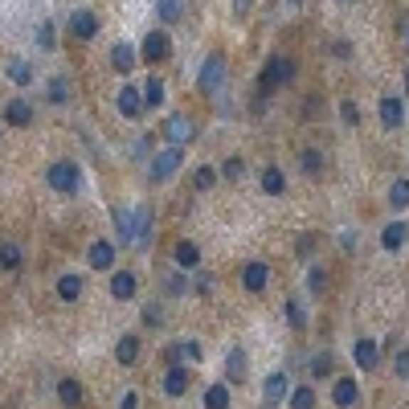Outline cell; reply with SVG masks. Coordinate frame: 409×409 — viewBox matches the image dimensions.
Segmentation results:
<instances>
[{"instance_id":"1","label":"cell","mask_w":409,"mask_h":409,"mask_svg":"<svg viewBox=\"0 0 409 409\" xmlns=\"http://www.w3.org/2000/svg\"><path fill=\"white\" fill-rule=\"evenodd\" d=\"M115 229L127 245H147L152 242V205H135V209H115Z\"/></svg>"},{"instance_id":"2","label":"cell","mask_w":409,"mask_h":409,"mask_svg":"<svg viewBox=\"0 0 409 409\" xmlns=\"http://www.w3.org/2000/svg\"><path fill=\"white\" fill-rule=\"evenodd\" d=\"M180 164H184V147H164L160 156H152V168H147V176H152V184H168V180L180 172Z\"/></svg>"},{"instance_id":"3","label":"cell","mask_w":409,"mask_h":409,"mask_svg":"<svg viewBox=\"0 0 409 409\" xmlns=\"http://www.w3.org/2000/svg\"><path fill=\"white\" fill-rule=\"evenodd\" d=\"M46 180H49V188H58V193H78V184H82V176H78V164H70V160L49 164Z\"/></svg>"},{"instance_id":"4","label":"cell","mask_w":409,"mask_h":409,"mask_svg":"<svg viewBox=\"0 0 409 409\" xmlns=\"http://www.w3.org/2000/svg\"><path fill=\"white\" fill-rule=\"evenodd\" d=\"M294 70H299V65H294L291 58H266V65H262V90L287 86V82L294 78Z\"/></svg>"},{"instance_id":"5","label":"cell","mask_w":409,"mask_h":409,"mask_svg":"<svg viewBox=\"0 0 409 409\" xmlns=\"http://www.w3.org/2000/svg\"><path fill=\"white\" fill-rule=\"evenodd\" d=\"M225 53H209L205 62H201V90L213 95V90H221V82H225Z\"/></svg>"},{"instance_id":"6","label":"cell","mask_w":409,"mask_h":409,"mask_svg":"<svg viewBox=\"0 0 409 409\" xmlns=\"http://www.w3.org/2000/svg\"><path fill=\"white\" fill-rule=\"evenodd\" d=\"M164 135L172 139V147H184L196 139V123L188 115H168V119H164Z\"/></svg>"},{"instance_id":"7","label":"cell","mask_w":409,"mask_h":409,"mask_svg":"<svg viewBox=\"0 0 409 409\" xmlns=\"http://www.w3.org/2000/svg\"><path fill=\"white\" fill-rule=\"evenodd\" d=\"M115 107H119V115H123V119H139V115L147 111V107H144V95H139V86H123V90L115 95Z\"/></svg>"},{"instance_id":"8","label":"cell","mask_w":409,"mask_h":409,"mask_svg":"<svg viewBox=\"0 0 409 409\" xmlns=\"http://www.w3.org/2000/svg\"><path fill=\"white\" fill-rule=\"evenodd\" d=\"M70 33H74L78 41H90L98 33V16L90 13V9H74V13H70Z\"/></svg>"},{"instance_id":"9","label":"cell","mask_w":409,"mask_h":409,"mask_svg":"<svg viewBox=\"0 0 409 409\" xmlns=\"http://www.w3.org/2000/svg\"><path fill=\"white\" fill-rule=\"evenodd\" d=\"M266 282H270V266L266 262H245L242 266V287L245 291H266Z\"/></svg>"},{"instance_id":"10","label":"cell","mask_w":409,"mask_h":409,"mask_svg":"<svg viewBox=\"0 0 409 409\" xmlns=\"http://www.w3.org/2000/svg\"><path fill=\"white\" fill-rule=\"evenodd\" d=\"M331 401H336L340 409H352L360 401L356 381H352V376H336V385H331Z\"/></svg>"},{"instance_id":"11","label":"cell","mask_w":409,"mask_h":409,"mask_svg":"<svg viewBox=\"0 0 409 409\" xmlns=\"http://www.w3.org/2000/svg\"><path fill=\"white\" fill-rule=\"evenodd\" d=\"M168 49H172V46H168V37H164V33L156 29V33H147V37H144L139 53H144V62L156 65V62H164V58H168Z\"/></svg>"},{"instance_id":"12","label":"cell","mask_w":409,"mask_h":409,"mask_svg":"<svg viewBox=\"0 0 409 409\" xmlns=\"http://www.w3.org/2000/svg\"><path fill=\"white\" fill-rule=\"evenodd\" d=\"M381 123L389 131H397L401 123H405V102L397 95H389V98H381Z\"/></svg>"},{"instance_id":"13","label":"cell","mask_w":409,"mask_h":409,"mask_svg":"<svg viewBox=\"0 0 409 409\" xmlns=\"http://www.w3.org/2000/svg\"><path fill=\"white\" fill-rule=\"evenodd\" d=\"M262 397H266V409H275L282 397H291V389H287V376H282V373H270V376H266V385H262Z\"/></svg>"},{"instance_id":"14","label":"cell","mask_w":409,"mask_h":409,"mask_svg":"<svg viewBox=\"0 0 409 409\" xmlns=\"http://www.w3.org/2000/svg\"><path fill=\"white\" fill-rule=\"evenodd\" d=\"M135 291H139V278L131 275V270H119V275L111 278V294L119 299V303H127V299H135Z\"/></svg>"},{"instance_id":"15","label":"cell","mask_w":409,"mask_h":409,"mask_svg":"<svg viewBox=\"0 0 409 409\" xmlns=\"http://www.w3.org/2000/svg\"><path fill=\"white\" fill-rule=\"evenodd\" d=\"M135 58H139V53H135V46H131V41H119V46L111 49L115 74H131V70H135Z\"/></svg>"},{"instance_id":"16","label":"cell","mask_w":409,"mask_h":409,"mask_svg":"<svg viewBox=\"0 0 409 409\" xmlns=\"http://www.w3.org/2000/svg\"><path fill=\"white\" fill-rule=\"evenodd\" d=\"M4 123H9V127H29V123H33V107L25 102V98H13V102L4 107Z\"/></svg>"},{"instance_id":"17","label":"cell","mask_w":409,"mask_h":409,"mask_svg":"<svg viewBox=\"0 0 409 409\" xmlns=\"http://www.w3.org/2000/svg\"><path fill=\"white\" fill-rule=\"evenodd\" d=\"M86 258H90V270H111V266H115V245L102 238V242L90 245V254H86Z\"/></svg>"},{"instance_id":"18","label":"cell","mask_w":409,"mask_h":409,"mask_svg":"<svg viewBox=\"0 0 409 409\" xmlns=\"http://www.w3.org/2000/svg\"><path fill=\"white\" fill-rule=\"evenodd\" d=\"M172 262H176V270H196V266H201V250H196V242H180L176 250H172Z\"/></svg>"},{"instance_id":"19","label":"cell","mask_w":409,"mask_h":409,"mask_svg":"<svg viewBox=\"0 0 409 409\" xmlns=\"http://www.w3.org/2000/svg\"><path fill=\"white\" fill-rule=\"evenodd\" d=\"M352 356H356V368H376V360H381V348H376V340H356Z\"/></svg>"},{"instance_id":"20","label":"cell","mask_w":409,"mask_h":409,"mask_svg":"<svg viewBox=\"0 0 409 409\" xmlns=\"http://www.w3.org/2000/svg\"><path fill=\"white\" fill-rule=\"evenodd\" d=\"M58 401H62L65 409H78V405H82V385L74 381V376L58 381Z\"/></svg>"},{"instance_id":"21","label":"cell","mask_w":409,"mask_h":409,"mask_svg":"<svg viewBox=\"0 0 409 409\" xmlns=\"http://www.w3.org/2000/svg\"><path fill=\"white\" fill-rule=\"evenodd\" d=\"M405 242H409V225H405V221L385 225V233H381V245H385V250H401Z\"/></svg>"},{"instance_id":"22","label":"cell","mask_w":409,"mask_h":409,"mask_svg":"<svg viewBox=\"0 0 409 409\" xmlns=\"http://www.w3.org/2000/svg\"><path fill=\"white\" fill-rule=\"evenodd\" d=\"M115 360H119V364H135V360H139V336H119Z\"/></svg>"},{"instance_id":"23","label":"cell","mask_w":409,"mask_h":409,"mask_svg":"<svg viewBox=\"0 0 409 409\" xmlns=\"http://www.w3.org/2000/svg\"><path fill=\"white\" fill-rule=\"evenodd\" d=\"M184 389H188V368H168V373H164V393H168V397H180Z\"/></svg>"},{"instance_id":"24","label":"cell","mask_w":409,"mask_h":409,"mask_svg":"<svg viewBox=\"0 0 409 409\" xmlns=\"http://www.w3.org/2000/svg\"><path fill=\"white\" fill-rule=\"evenodd\" d=\"M78 294H82V278L78 275H62V278H58V299H62V303H74Z\"/></svg>"},{"instance_id":"25","label":"cell","mask_w":409,"mask_h":409,"mask_svg":"<svg viewBox=\"0 0 409 409\" xmlns=\"http://www.w3.org/2000/svg\"><path fill=\"white\" fill-rule=\"evenodd\" d=\"M225 376L229 381H238V385L245 381V352L242 348H233V352L225 356Z\"/></svg>"},{"instance_id":"26","label":"cell","mask_w":409,"mask_h":409,"mask_svg":"<svg viewBox=\"0 0 409 409\" xmlns=\"http://www.w3.org/2000/svg\"><path fill=\"white\" fill-rule=\"evenodd\" d=\"M201 405L205 409H229V389L225 385H209L205 397H201Z\"/></svg>"},{"instance_id":"27","label":"cell","mask_w":409,"mask_h":409,"mask_svg":"<svg viewBox=\"0 0 409 409\" xmlns=\"http://www.w3.org/2000/svg\"><path fill=\"white\" fill-rule=\"evenodd\" d=\"M299 168H303L307 176H319V172H324V156H319L315 147H303V152H299Z\"/></svg>"},{"instance_id":"28","label":"cell","mask_w":409,"mask_h":409,"mask_svg":"<svg viewBox=\"0 0 409 409\" xmlns=\"http://www.w3.org/2000/svg\"><path fill=\"white\" fill-rule=\"evenodd\" d=\"M282 188H287V180H282V168H275V164H270V168L262 172V193L278 196V193H282Z\"/></svg>"},{"instance_id":"29","label":"cell","mask_w":409,"mask_h":409,"mask_svg":"<svg viewBox=\"0 0 409 409\" xmlns=\"http://www.w3.org/2000/svg\"><path fill=\"white\" fill-rule=\"evenodd\" d=\"M144 107L152 111V107H164V82L160 78H147L144 86Z\"/></svg>"},{"instance_id":"30","label":"cell","mask_w":409,"mask_h":409,"mask_svg":"<svg viewBox=\"0 0 409 409\" xmlns=\"http://www.w3.org/2000/svg\"><path fill=\"white\" fill-rule=\"evenodd\" d=\"M9 78H13L16 86H29V82H33V65L21 62V58H13V62H9Z\"/></svg>"},{"instance_id":"31","label":"cell","mask_w":409,"mask_h":409,"mask_svg":"<svg viewBox=\"0 0 409 409\" xmlns=\"http://www.w3.org/2000/svg\"><path fill=\"white\" fill-rule=\"evenodd\" d=\"M213 184H217V168L201 164V168H196V176H193V188H196V193H205V188H213Z\"/></svg>"},{"instance_id":"32","label":"cell","mask_w":409,"mask_h":409,"mask_svg":"<svg viewBox=\"0 0 409 409\" xmlns=\"http://www.w3.org/2000/svg\"><path fill=\"white\" fill-rule=\"evenodd\" d=\"M291 409H315V393L307 389V385H299V389H291Z\"/></svg>"},{"instance_id":"33","label":"cell","mask_w":409,"mask_h":409,"mask_svg":"<svg viewBox=\"0 0 409 409\" xmlns=\"http://www.w3.org/2000/svg\"><path fill=\"white\" fill-rule=\"evenodd\" d=\"M49 102H53V107H65V102H70V82L65 78L49 82Z\"/></svg>"},{"instance_id":"34","label":"cell","mask_w":409,"mask_h":409,"mask_svg":"<svg viewBox=\"0 0 409 409\" xmlns=\"http://www.w3.org/2000/svg\"><path fill=\"white\" fill-rule=\"evenodd\" d=\"M287 319H291L294 331H303V327H307V311H303L299 299H287Z\"/></svg>"},{"instance_id":"35","label":"cell","mask_w":409,"mask_h":409,"mask_svg":"<svg viewBox=\"0 0 409 409\" xmlns=\"http://www.w3.org/2000/svg\"><path fill=\"white\" fill-rule=\"evenodd\" d=\"M0 266H4V270H16V266H21V245L16 242L0 245Z\"/></svg>"},{"instance_id":"36","label":"cell","mask_w":409,"mask_h":409,"mask_svg":"<svg viewBox=\"0 0 409 409\" xmlns=\"http://www.w3.org/2000/svg\"><path fill=\"white\" fill-rule=\"evenodd\" d=\"M389 205L393 209H405L409 205V180H397V184L389 188Z\"/></svg>"},{"instance_id":"37","label":"cell","mask_w":409,"mask_h":409,"mask_svg":"<svg viewBox=\"0 0 409 409\" xmlns=\"http://www.w3.org/2000/svg\"><path fill=\"white\" fill-rule=\"evenodd\" d=\"M156 13H160V21H180L184 4H180V0H160V4H156Z\"/></svg>"},{"instance_id":"38","label":"cell","mask_w":409,"mask_h":409,"mask_svg":"<svg viewBox=\"0 0 409 409\" xmlns=\"http://www.w3.org/2000/svg\"><path fill=\"white\" fill-rule=\"evenodd\" d=\"M324 287H327L324 266H311V270H307V291H311V294H324Z\"/></svg>"},{"instance_id":"39","label":"cell","mask_w":409,"mask_h":409,"mask_svg":"<svg viewBox=\"0 0 409 409\" xmlns=\"http://www.w3.org/2000/svg\"><path fill=\"white\" fill-rule=\"evenodd\" d=\"M221 176H225V180H242L245 176V160H242V156H229L225 168H221Z\"/></svg>"},{"instance_id":"40","label":"cell","mask_w":409,"mask_h":409,"mask_svg":"<svg viewBox=\"0 0 409 409\" xmlns=\"http://www.w3.org/2000/svg\"><path fill=\"white\" fill-rule=\"evenodd\" d=\"M164 291H168V294H184V291H188V282H184V270H172V275L164 278Z\"/></svg>"},{"instance_id":"41","label":"cell","mask_w":409,"mask_h":409,"mask_svg":"<svg viewBox=\"0 0 409 409\" xmlns=\"http://www.w3.org/2000/svg\"><path fill=\"white\" fill-rule=\"evenodd\" d=\"M311 373H315V376L331 373V352H315V356H311Z\"/></svg>"},{"instance_id":"42","label":"cell","mask_w":409,"mask_h":409,"mask_svg":"<svg viewBox=\"0 0 409 409\" xmlns=\"http://www.w3.org/2000/svg\"><path fill=\"white\" fill-rule=\"evenodd\" d=\"M393 373L401 376V381H409V348H401V352L393 356Z\"/></svg>"},{"instance_id":"43","label":"cell","mask_w":409,"mask_h":409,"mask_svg":"<svg viewBox=\"0 0 409 409\" xmlns=\"http://www.w3.org/2000/svg\"><path fill=\"white\" fill-rule=\"evenodd\" d=\"M37 46H41V49L58 46V41H53V25H49V21H41V29H37Z\"/></svg>"},{"instance_id":"44","label":"cell","mask_w":409,"mask_h":409,"mask_svg":"<svg viewBox=\"0 0 409 409\" xmlns=\"http://www.w3.org/2000/svg\"><path fill=\"white\" fill-rule=\"evenodd\" d=\"M344 123H352V127H356V123H360V111H356V102H344Z\"/></svg>"},{"instance_id":"45","label":"cell","mask_w":409,"mask_h":409,"mask_svg":"<svg viewBox=\"0 0 409 409\" xmlns=\"http://www.w3.org/2000/svg\"><path fill=\"white\" fill-rule=\"evenodd\" d=\"M131 152H135V156H147V152H152V139H147V135H139V139L131 144Z\"/></svg>"},{"instance_id":"46","label":"cell","mask_w":409,"mask_h":409,"mask_svg":"<svg viewBox=\"0 0 409 409\" xmlns=\"http://www.w3.org/2000/svg\"><path fill=\"white\" fill-rule=\"evenodd\" d=\"M201 356H205V352H201V344H196V340L184 344V360H201Z\"/></svg>"},{"instance_id":"47","label":"cell","mask_w":409,"mask_h":409,"mask_svg":"<svg viewBox=\"0 0 409 409\" xmlns=\"http://www.w3.org/2000/svg\"><path fill=\"white\" fill-rule=\"evenodd\" d=\"M139 405V393H123V401H119V409H135Z\"/></svg>"},{"instance_id":"48","label":"cell","mask_w":409,"mask_h":409,"mask_svg":"<svg viewBox=\"0 0 409 409\" xmlns=\"http://www.w3.org/2000/svg\"><path fill=\"white\" fill-rule=\"evenodd\" d=\"M311 245H315V233H303V238H299V254H307Z\"/></svg>"},{"instance_id":"49","label":"cell","mask_w":409,"mask_h":409,"mask_svg":"<svg viewBox=\"0 0 409 409\" xmlns=\"http://www.w3.org/2000/svg\"><path fill=\"white\" fill-rule=\"evenodd\" d=\"M405 49H409V29H405Z\"/></svg>"}]
</instances>
